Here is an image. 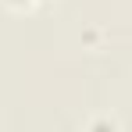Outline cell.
Returning <instances> with one entry per match:
<instances>
[{
    "instance_id": "7a4b0ae2",
    "label": "cell",
    "mask_w": 132,
    "mask_h": 132,
    "mask_svg": "<svg viewBox=\"0 0 132 132\" xmlns=\"http://www.w3.org/2000/svg\"><path fill=\"white\" fill-rule=\"evenodd\" d=\"M4 4H11V7H18V11H29V7H39L43 0H4Z\"/></svg>"
},
{
    "instance_id": "6da1fadb",
    "label": "cell",
    "mask_w": 132,
    "mask_h": 132,
    "mask_svg": "<svg viewBox=\"0 0 132 132\" xmlns=\"http://www.w3.org/2000/svg\"><path fill=\"white\" fill-rule=\"evenodd\" d=\"M89 132H118V121H111V118H96V121L89 125Z\"/></svg>"
}]
</instances>
